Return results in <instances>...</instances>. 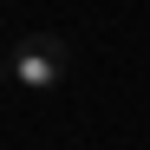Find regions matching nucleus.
<instances>
[{
	"label": "nucleus",
	"instance_id": "obj_1",
	"mask_svg": "<svg viewBox=\"0 0 150 150\" xmlns=\"http://www.w3.org/2000/svg\"><path fill=\"white\" fill-rule=\"evenodd\" d=\"M7 79H13V91H33V98L59 91L72 79V46L59 33H20L13 52H7Z\"/></svg>",
	"mask_w": 150,
	"mask_h": 150
}]
</instances>
